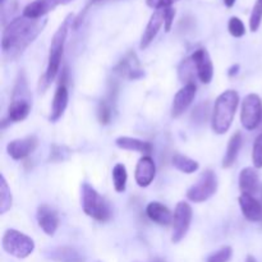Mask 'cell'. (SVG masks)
<instances>
[{
    "instance_id": "cell-22",
    "label": "cell",
    "mask_w": 262,
    "mask_h": 262,
    "mask_svg": "<svg viewBox=\"0 0 262 262\" xmlns=\"http://www.w3.org/2000/svg\"><path fill=\"white\" fill-rule=\"evenodd\" d=\"M118 72L122 76L128 77L129 79H138L145 76V72L140 68L137 59L135 54H129L128 58H125L118 67Z\"/></svg>"
},
{
    "instance_id": "cell-41",
    "label": "cell",
    "mask_w": 262,
    "mask_h": 262,
    "mask_svg": "<svg viewBox=\"0 0 262 262\" xmlns=\"http://www.w3.org/2000/svg\"><path fill=\"white\" fill-rule=\"evenodd\" d=\"M92 2H99V0H92Z\"/></svg>"
},
{
    "instance_id": "cell-12",
    "label": "cell",
    "mask_w": 262,
    "mask_h": 262,
    "mask_svg": "<svg viewBox=\"0 0 262 262\" xmlns=\"http://www.w3.org/2000/svg\"><path fill=\"white\" fill-rule=\"evenodd\" d=\"M37 143L38 141L35 136H28V137L10 141L7 146V151L12 159L22 160L35 151V148L37 147Z\"/></svg>"
},
{
    "instance_id": "cell-32",
    "label": "cell",
    "mask_w": 262,
    "mask_h": 262,
    "mask_svg": "<svg viewBox=\"0 0 262 262\" xmlns=\"http://www.w3.org/2000/svg\"><path fill=\"white\" fill-rule=\"evenodd\" d=\"M113 110L112 105L107 101H101L99 105V110H97V117H99V120L101 124H109L110 120H112Z\"/></svg>"
},
{
    "instance_id": "cell-36",
    "label": "cell",
    "mask_w": 262,
    "mask_h": 262,
    "mask_svg": "<svg viewBox=\"0 0 262 262\" xmlns=\"http://www.w3.org/2000/svg\"><path fill=\"white\" fill-rule=\"evenodd\" d=\"M177 2H179V0H147V5L156 10L164 9V8L166 7H171V5Z\"/></svg>"
},
{
    "instance_id": "cell-30",
    "label": "cell",
    "mask_w": 262,
    "mask_h": 262,
    "mask_svg": "<svg viewBox=\"0 0 262 262\" xmlns=\"http://www.w3.org/2000/svg\"><path fill=\"white\" fill-rule=\"evenodd\" d=\"M233 250L229 246H225V247L220 248L216 252L211 253V255L207 257L206 262H229L232 258Z\"/></svg>"
},
{
    "instance_id": "cell-40",
    "label": "cell",
    "mask_w": 262,
    "mask_h": 262,
    "mask_svg": "<svg viewBox=\"0 0 262 262\" xmlns=\"http://www.w3.org/2000/svg\"><path fill=\"white\" fill-rule=\"evenodd\" d=\"M151 262H165L164 260H161V258H155V260L154 261H151Z\"/></svg>"
},
{
    "instance_id": "cell-29",
    "label": "cell",
    "mask_w": 262,
    "mask_h": 262,
    "mask_svg": "<svg viewBox=\"0 0 262 262\" xmlns=\"http://www.w3.org/2000/svg\"><path fill=\"white\" fill-rule=\"evenodd\" d=\"M194 69H196V67H194L193 60L192 59H186L181 64V68H179V77H181L182 82H186V84L193 83L192 77L194 74Z\"/></svg>"
},
{
    "instance_id": "cell-24",
    "label": "cell",
    "mask_w": 262,
    "mask_h": 262,
    "mask_svg": "<svg viewBox=\"0 0 262 262\" xmlns=\"http://www.w3.org/2000/svg\"><path fill=\"white\" fill-rule=\"evenodd\" d=\"M49 257L59 262H83L82 256L71 247L54 248L49 252Z\"/></svg>"
},
{
    "instance_id": "cell-20",
    "label": "cell",
    "mask_w": 262,
    "mask_h": 262,
    "mask_svg": "<svg viewBox=\"0 0 262 262\" xmlns=\"http://www.w3.org/2000/svg\"><path fill=\"white\" fill-rule=\"evenodd\" d=\"M146 214L154 223L159 225H169L173 222V215L170 210L160 202H150L146 207Z\"/></svg>"
},
{
    "instance_id": "cell-2",
    "label": "cell",
    "mask_w": 262,
    "mask_h": 262,
    "mask_svg": "<svg viewBox=\"0 0 262 262\" xmlns=\"http://www.w3.org/2000/svg\"><path fill=\"white\" fill-rule=\"evenodd\" d=\"M72 18H73L72 14H69L64 19V22L61 23L60 27L56 30V32L54 33L53 40H51L50 51H49L48 67H46V72L43 74L42 79H41V90L48 89L51 84V82L58 76V72L60 71L61 58H63L64 46H66L67 36H68L69 27H71Z\"/></svg>"
},
{
    "instance_id": "cell-13",
    "label": "cell",
    "mask_w": 262,
    "mask_h": 262,
    "mask_svg": "<svg viewBox=\"0 0 262 262\" xmlns=\"http://www.w3.org/2000/svg\"><path fill=\"white\" fill-rule=\"evenodd\" d=\"M196 84L194 83H188L184 84V87H182L177 95L174 96L173 106H171V117L178 118L186 112L189 107V105L192 104V101L194 100L196 96Z\"/></svg>"
},
{
    "instance_id": "cell-4",
    "label": "cell",
    "mask_w": 262,
    "mask_h": 262,
    "mask_svg": "<svg viewBox=\"0 0 262 262\" xmlns=\"http://www.w3.org/2000/svg\"><path fill=\"white\" fill-rule=\"evenodd\" d=\"M32 107L30 89H28L27 78L23 72L18 74L14 90H13L12 101L8 109V118L12 122H22L28 117Z\"/></svg>"
},
{
    "instance_id": "cell-21",
    "label": "cell",
    "mask_w": 262,
    "mask_h": 262,
    "mask_svg": "<svg viewBox=\"0 0 262 262\" xmlns=\"http://www.w3.org/2000/svg\"><path fill=\"white\" fill-rule=\"evenodd\" d=\"M115 145L122 150L137 151L141 154H150L152 151V145L146 141L133 137H119L115 140Z\"/></svg>"
},
{
    "instance_id": "cell-16",
    "label": "cell",
    "mask_w": 262,
    "mask_h": 262,
    "mask_svg": "<svg viewBox=\"0 0 262 262\" xmlns=\"http://www.w3.org/2000/svg\"><path fill=\"white\" fill-rule=\"evenodd\" d=\"M242 214L250 222H262V202L252 194L242 193L239 197Z\"/></svg>"
},
{
    "instance_id": "cell-38",
    "label": "cell",
    "mask_w": 262,
    "mask_h": 262,
    "mask_svg": "<svg viewBox=\"0 0 262 262\" xmlns=\"http://www.w3.org/2000/svg\"><path fill=\"white\" fill-rule=\"evenodd\" d=\"M235 2H237V0H224V4L227 5L228 8H232L233 5L235 4Z\"/></svg>"
},
{
    "instance_id": "cell-18",
    "label": "cell",
    "mask_w": 262,
    "mask_h": 262,
    "mask_svg": "<svg viewBox=\"0 0 262 262\" xmlns=\"http://www.w3.org/2000/svg\"><path fill=\"white\" fill-rule=\"evenodd\" d=\"M262 183L258 178L257 171L253 168H245L239 174V188L242 193L257 196Z\"/></svg>"
},
{
    "instance_id": "cell-10",
    "label": "cell",
    "mask_w": 262,
    "mask_h": 262,
    "mask_svg": "<svg viewBox=\"0 0 262 262\" xmlns=\"http://www.w3.org/2000/svg\"><path fill=\"white\" fill-rule=\"evenodd\" d=\"M73 0H33L23 9V15L32 19H41L48 13L53 12L60 5H67Z\"/></svg>"
},
{
    "instance_id": "cell-14",
    "label": "cell",
    "mask_w": 262,
    "mask_h": 262,
    "mask_svg": "<svg viewBox=\"0 0 262 262\" xmlns=\"http://www.w3.org/2000/svg\"><path fill=\"white\" fill-rule=\"evenodd\" d=\"M156 176V166L152 159L150 156H143L138 160L137 166H136L135 179L136 183L142 188L150 186Z\"/></svg>"
},
{
    "instance_id": "cell-8",
    "label": "cell",
    "mask_w": 262,
    "mask_h": 262,
    "mask_svg": "<svg viewBox=\"0 0 262 262\" xmlns=\"http://www.w3.org/2000/svg\"><path fill=\"white\" fill-rule=\"evenodd\" d=\"M262 119V102L258 95L250 94L245 97L241 109V122L247 130H253Z\"/></svg>"
},
{
    "instance_id": "cell-27",
    "label": "cell",
    "mask_w": 262,
    "mask_h": 262,
    "mask_svg": "<svg viewBox=\"0 0 262 262\" xmlns=\"http://www.w3.org/2000/svg\"><path fill=\"white\" fill-rule=\"evenodd\" d=\"M12 207V192L5 181L4 176L0 177V214H5Z\"/></svg>"
},
{
    "instance_id": "cell-31",
    "label": "cell",
    "mask_w": 262,
    "mask_h": 262,
    "mask_svg": "<svg viewBox=\"0 0 262 262\" xmlns=\"http://www.w3.org/2000/svg\"><path fill=\"white\" fill-rule=\"evenodd\" d=\"M228 30L234 37H243L246 35V26L238 17H232L228 23Z\"/></svg>"
},
{
    "instance_id": "cell-39",
    "label": "cell",
    "mask_w": 262,
    "mask_h": 262,
    "mask_svg": "<svg viewBox=\"0 0 262 262\" xmlns=\"http://www.w3.org/2000/svg\"><path fill=\"white\" fill-rule=\"evenodd\" d=\"M246 262H257L256 261V258L253 257V256H247V258H246Z\"/></svg>"
},
{
    "instance_id": "cell-6",
    "label": "cell",
    "mask_w": 262,
    "mask_h": 262,
    "mask_svg": "<svg viewBox=\"0 0 262 262\" xmlns=\"http://www.w3.org/2000/svg\"><path fill=\"white\" fill-rule=\"evenodd\" d=\"M3 248L13 257L27 258L35 251V242L25 233L8 229L3 235Z\"/></svg>"
},
{
    "instance_id": "cell-35",
    "label": "cell",
    "mask_w": 262,
    "mask_h": 262,
    "mask_svg": "<svg viewBox=\"0 0 262 262\" xmlns=\"http://www.w3.org/2000/svg\"><path fill=\"white\" fill-rule=\"evenodd\" d=\"M174 18H176V9L173 7L164 8V28H165V32H170Z\"/></svg>"
},
{
    "instance_id": "cell-23",
    "label": "cell",
    "mask_w": 262,
    "mask_h": 262,
    "mask_svg": "<svg viewBox=\"0 0 262 262\" xmlns=\"http://www.w3.org/2000/svg\"><path fill=\"white\" fill-rule=\"evenodd\" d=\"M241 147H242V133L235 132L228 143L227 151L223 159V168H230L235 163Z\"/></svg>"
},
{
    "instance_id": "cell-3",
    "label": "cell",
    "mask_w": 262,
    "mask_h": 262,
    "mask_svg": "<svg viewBox=\"0 0 262 262\" xmlns=\"http://www.w3.org/2000/svg\"><path fill=\"white\" fill-rule=\"evenodd\" d=\"M238 104H239V95L234 90H228L217 97L211 119L212 130L215 133L224 135L229 130L234 120Z\"/></svg>"
},
{
    "instance_id": "cell-25",
    "label": "cell",
    "mask_w": 262,
    "mask_h": 262,
    "mask_svg": "<svg viewBox=\"0 0 262 262\" xmlns=\"http://www.w3.org/2000/svg\"><path fill=\"white\" fill-rule=\"evenodd\" d=\"M173 165L174 168H177L184 174H192L199 170L200 168V164L196 160L188 158V156L181 155V154H177L173 156Z\"/></svg>"
},
{
    "instance_id": "cell-28",
    "label": "cell",
    "mask_w": 262,
    "mask_h": 262,
    "mask_svg": "<svg viewBox=\"0 0 262 262\" xmlns=\"http://www.w3.org/2000/svg\"><path fill=\"white\" fill-rule=\"evenodd\" d=\"M262 22V0H256L250 17V30L256 32L260 28Z\"/></svg>"
},
{
    "instance_id": "cell-9",
    "label": "cell",
    "mask_w": 262,
    "mask_h": 262,
    "mask_svg": "<svg viewBox=\"0 0 262 262\" xmlns=\"http://www.w3.org/2000/svg\"><path fill=\"white\" fill-rule=\"evenodd\" d=\"M192 207L187 202H179L173 215V235L171 242L179 243L188 233L192 222Z\"/></svg>"
},
{
    "instance_id": "cell-1",
    "label": "cell",
    "mask_w": 262,
    "mask_h": 262,
    "mask_svg": "<svg viewBox=\"0 0 262 262\" xmlns=\"http://www.w3.org/2000/svg\"><path fill=\"white\" fill-rule=\"evenodd\" d=\"M46 22H48L46 18L32 19V18L25 17L23 14L10 20L3 31V56L7 60H14L18 56L22 55L23 51L42 32Z\"/></svg>"
},
{
    "instance_id": "cell-15",
    "label": "cell",
    "mask_w": 262,
    "mask_h": 262,
    "mask_svg": "<svg viewBox=\"0 0 262 262\" xmlns=\"http://www.w3.org/2000/svg\"><path fill=\"white\" fill-rule=\"evenodd\" d=\"M37 223L40 225L43 233L48 235L55 234L56 229L59 227V216L58 212L53 209V207L48 206V205H41L37 209Z\"/></svg>"
},
{
    "instance_id": "cell-5",
    "label": "cell",
    "mask_w": 262,
    "mask_h": 262,
    "mask_svg": "<svg viewBox=\"0 0 262 262\" xmlns=\"http://www.w3.org/2000/svg\"><path fill=\"white\" fill-rule=\"evenodd\" d=\"M82 209L87 216L97 222H107L112 217V209L104 197L89 183H83L81 187Z\"/></svg>"
},
{
    "instance_id": "cell-17",
    "label": "cell",
    "mask_w": 262,
    "mask_h": 262,
    "mask_svg": "<svg viewBox=\"0 0 262 262\" xmlns=\"http://www.w3.org/2000/svg\"><path fill=\"white\" fill-rule=\"evenodd\" d=\"M164 25V9H156L154 12V14L151 15L150 20H148L147 26H146V30L143 32L142 37H141V43L140 48L142 50L147 49L150 46V43L152 42L154 38L156 37V35L160 31L161 26Z\"/></svg>"
},
{
    "instance_id": "cell-11",
    "label": "cell",
    "mask_w": 262,
    "mask_h": 262,
    "mask_svg": "<svg viewBox=\"0 0 262 262\" xmlns=\"http://www.w3.org/2000/svg\"><path fill=\"white\" fill-rule=\"evenodd\" d=\"M191 59L193 60L194 67H196L197 77L202 83L207 84L212 81L214 77V66H212L210 54L207 53L206 49H199L192 54Z\"/></svg>"
},
{
    "instance_id": "cell-33",
    "label": "cell",
    "mask_w": 262,
    "mask_h": 262,
    "mask_svg": "<svg viewBox=\"0 0 262 262\" xmlns=\"http://www.w3.org/2000/svg\"><path fill=\"white\" fill-rule=\"evenodd\" d=\"M252 161L256 169L262 168V133L257 136L253 143L252 150Z\"/></svg>"
},
{
    "instance_id": "cell-37",
    "label": "cell",
    "mask_w": 262,
    "mask_h": 262,
    "mask_svg": "<svg viewBox=\"0 0 262 262\" xmlns=\"http://www.w3.org/2000/svg\"><path fill=\"white\" fill-rule=\"evenodd\" d=\"M238 71H239V66H238V64H235V66H233L232 68L229 69V72H228V74H229L230 77H233V76H234V74L238 73Z\"/></svg>"
},
{
    "instance_id": "cell-34",
    "label": "cell",
    "mask_w": 262,
    "mask_h": 262,
    "mask_svg": "<svg viewBox=\"0 0 262 262\" xmlns=\"http://www.w3.org/2000/svg\"><path fill=\"white\" fill-rule=\"evenodd\" d=\"M69 155H71V151L68 148L64 147V146L54 145L51 148L50 159L53 161H64L69 158Z\"/></svg>"
},
{
    "instance_id": "cell-19",
    "label": "cell",
    "mask_w": 262,
    "mask_h": 262,
    "mask_svg": "<svg viewBox=\"0 0 262 262\" xmlns=\"http://www.w3.org/2000/svg\"><path fill=\"white\" fill-rule=\"evenodd\" d=\"M68 89H67L66 84H59V87L55 91V95H54L53 105H51L50 118H49L50 122H58L63 117L64 112H66L67 106H68Z\"/></svg>"
},
{
    "instance_id": "cell-7",
    "label": "cell",
    "mask_w": 262,
    "mask_h": 262,
    "mask_svg": "<svg viewBox=\"0 0 262 262\" xmlns=\"http://www.w3.org/2000/svg\"><path fill=\"white\" fill-rule=\"evenodd\" d=\"M217 191V177L212 170L207 169L202 173L199 181L187 191V199L192 202H205L214 196Z\"/></svg>"
},
{
    "instance_id": "cell-26",
    "label": "cell",
    "mask_w": 262,
    "mask_h": 262,
    "mask_svg": "<svg viewBox=\"0 0 262 262\" xmlns=\"http://www.w3.org/2000/svg\"><path fill=\"white\" fill-rule=\"evenodd\" d=\"M112 177H113V184H114V188L118 193H122V192L125 191L127 188V179H128V174H127V169L123 164H117V165L113 168L112 171Z\"/></svg>"
}]
</instances>
